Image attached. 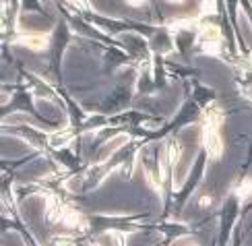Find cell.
Instances as JSON below:
<instances>
[{
	"label": "cell",
	"mask_w": 252,
	"mask_h": 246,
	"mask_svg": "<svg viewBox=\"0 0 252 246\" xmlns=\"http://www.w3.org/2000/svg\"><path fill=\"white\" fill-rule=\"evenodd\" d=\"M221 120H223V116L217 105H209L205 114V124H203V143L211 159H221L223 155Z\"/></svg>",
	"instance_id": "6da1fadb"
},
{
	"label": "cell",
	"mask_w": 252,
	"mask_h": 246,
	"mask_svg": "<svg viewBox=\"0 0 252 246\" xmlns=\"http://www.w3.org/2000/svg\"><path fill=\"white\" fill-rule=\"evenodd\" d=\"M201 39H203V50L209 54H219V48H221V31L215 25H201Z\"/></svg>",
	"instance_id": "7a4b0ae2"
},
{
	"label": "cell",
	"mask_w": 252,
	"mask_h": 246,
	"mask_svg": "<svg viewBox=\"0 0 252 246\" xmlns=\"http://www.w3.org/2000/svg\"><path fill=\"white\" fill-rule=\"evenodd\" d=\"M19 44L21 46H27L35 52H41L48 48V37L46 35H39V34H31V35H21L19 37Z\"/></svg>",
	"instance_id": "3957f363"
},
{
	"label": "cell",
	"mask_w": 252,
	"mask_h": 246,
	"mask_svg": "<svg viewBox=\"0 0 252 246\" xmlns=\"http://www.w3.org/2000/svg\"><path fill=\"white\" fill-rule=\"evenodd\" d=\"M236 195L240 197V201H250L252 199V178H244L240 186L236 188Z\"/></svg>",
	"instance_id": "277c9868"
},
{
	"label": "cell",
	"mask_w": 252,
	"mask_h": 246,
	"mask_svg": "<svg viewBox=\"0 0 252 246\" xmlns=\"http://www.w3.org/2000/svg\"><path fill=\"white\" fill-rule=\"evenodd\" d=\"M126 2H128V4H132V6H141V4L145 2V0H126Z\"/></svg>",
	"instance_id": "5b68a950"
},
{
	"label": "cell",
	"mask_w": 252,
	"mask_h": 246,
	"mask_svg": "<svg viewBox=\"0 0 252 246\" xmlns=\"http://www.w3.org/2000/svg\"><path fill=\"white\" fill-rule=\"evenodd\" d=\"M167 2H172V4H180V2H184V0H167Z\"/></svg>",
	"instance_id": "8992f818"
},
{
	"label": "cell",
	"mask_w": 252,
	"mask_h": 246,
	"mask_svg": "<svg viewBox=\"0 0 252 246\" xmlns=\"http://www.w3.org/2000/svg\"><path fill=\"white\" fill-rule=\"evenodd\" d=\"M190 246H196V244H190Z\"/></svg>",
	"instance_id": "52a82bcc"
}]
</instances>
